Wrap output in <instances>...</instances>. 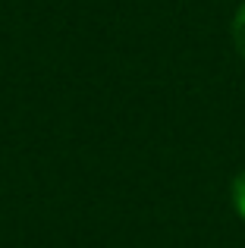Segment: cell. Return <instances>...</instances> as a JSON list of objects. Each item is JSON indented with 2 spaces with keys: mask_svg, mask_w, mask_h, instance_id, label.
<instances>
[{
  "mask_svg": "<svg viewBox=\"0 0 245 248\" xmlns=\"http://www.w3.org/2000/svg\"><path fill=\"white\" fill-rule=\"evenodd\" d=\"M233 38H236V47H239V54L245 57V3L239 6V13H236V22H233Z\"/></svg>",
  "mask_w": 245,
  "mask_h": 248,
  "instance_id": "1",
  "label": "cell"
},
{
  "mask_svg": "<svg viewBox=\"0 0 245 248\" xmlns=\"http://www.w3.org/2000/svg\"><path fill=\"white\" fill-rule=\"evenodd\" d=\"M233 201H236V211L245 217V170L236 176V182H233Z\"/></svg>",
  "mask_w": 245,
  "mask_h": 248,
  "instance_id": "2",
  "label": "cell"
}]
</instances>
